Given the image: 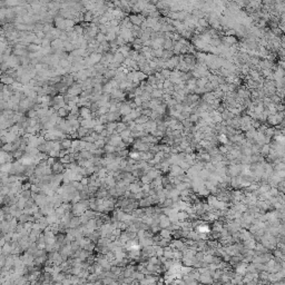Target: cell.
Masks as SVG:
<instances>
[{
  "instance_id": "9",
  "label": "cell",
  "mask_w": 285,
  "mask_h": 285,
  "mask_svg": "<svg viewBox=\"0 0 285 285\" xmlns=\"http://www.w3.org/2000/svg\"><path fill=\"white\" fill-rule=\"evenodd\" d=\"M104 152L106 154H114V153H116V147L109 145V144H106L105 147H104Z\"/></svg>"
},
{
  "instance_id": "10",
  "label": "cell",
  "mask_w": 285,
  "mask_h": 285,
  "mask_svg": "<svg viewBox=\"0 0 285 285\" xmlns=\"http://www.w3.org/2000/svg\"><path fill=\"white\" fill-rule=\"evenodd\" d=\"M127 128H128V127H127V124L123 123V121H118V126H117V133H118V134L123 133V131H126Z\"/></svg>"
},
{
  "instance_id": "11",
  "label": "cell",
  "mask_w": 285,
  "mask_h": 285,
  "mask_svg": "<svg viewBox=\"0 0 285 285\" xmlns=\"http://www.w3.org/2000/svg\"><path fill=\"white\" fill-rule=\"evenodd\" d=\"M105 129H106V126L102 125V124H99V123H98V124H97V125L94 127V131H96L97 134H102V133L105 131Z\"/></svg>"
},
{
  "instance_id": "4",
  "label": "cell",
  "mask_w": 285,
  "mask_h": 285,
  "mask_svg": "<svg viewBox=\"0 0 285 285\" xmlns=\"http://www.w3.org/2000/svg\"><path fill=\"white\" fill-rule=\"evenodd\" d=\"M131 111H133V109H131V106H129L127 102H124L121 104V107L119 108V113L121 114V116H127V115L131 114Z\"/></svg>"
},
{
  "instance_id": "6",
  "label": "cell",
  "mask_w": 285,
  "mask_h": 285,
  "mask_svg": "<svg viewBox=\"0 0 285 285\" xmlns=\"http://www.w3.org/2000/svg\"><path fill=\"white\" fill-rule=\"evenodd\" d=\"M57 113V115H58L60 118H67L68 116H69V111H68V109L66 108V107H63V108H60L59 110L56 111Z\"/></svg>"
},
{
  "instance_id": "13",
  "label": "cell",
  "mask_w": 285,
  "mask_h": 285,
  "mask_svg": "<svg viewBox=\"0 0 285 285\" xmlns=\"http://www.w3.org/2000/svg\"><path fill=\"white\" fill-rule=\"evenodd\" d=\"M162 96H163V92H162L160 89H154L153 92H152V98H154V99L160 98Z\"/></svg>"
},
{
  "instance_id": "14",
  "label": "cell",
  "mask_w": 285,
  "mask_h": 285,
  "mask_svg": "<svg viewBox=\"0 0 285 285\" xmlns=\"http://www.w3.org/2000/svg\"><path fill=\"white\" fill-rule=\"evenodd\" d=\"M82 141H86V143H95V141H96V140L94 139V138H92L90 135L85 136L84 138H82Z\"/></svg>"
},
{
  "instance_id": "3",
  "label": "cell",
  "mask_w": 285,
  "mask_h": 285,
  "mask_svg": "<svg viewBox=\"0 0 285 285\" xmlns=\"http://www.w3.org/2000/svg\"><path fill=\"white\" fill-rule=\"evenodd\" d=\"M60 146H61V150H70L73 148V139L70 138H63L60 140Z\"/></svg>"
},
{
  "instance_id": "5",
  "label": "cell",
  "mask_w": 285,
  "mask_h": 285,
  "mask_svg": "<svg viewBox=\"0 0 285 285\" xmlns=\"http://www.w3.org/2000/svg\"><path fill=\"white\" fill-rule=\"evenodd\" d=\"M15 79L11 77V76H7V75H2V78H1V84H4L6 86H11L15 84Z\"/></svg>"
},
{
  "instance_id": "2",
  "label": "cell",
  "mask_w": 285,
  "mask_h": 285,
  "mask_svg": "<svg viewBox=\"0 0 285 285\" xmlns=\"http://www.w3.org/2000/svg\"><path fill=\"white\" fill-rule=\"evenodd\" d=\"M50 167H51V170H53V175H60L61 173L65 172L66 165H63V163H60V160H57V162H56L53 166H50Z\"/></svg>"
},
{
  "instance_id": "8",
  "label": "cell",
  "mask_w": 285,
  "mask_h": 285,
  "mask_svg": "<svg viewBox=\"0 0 285 285\" xmlns=\"http://www.w3.org/2000/svg\"><path fill=\"white\" fill-rule=\"evenodd\" d=\"M117 126H118V121H113V123H108L106 125V129H108L109 131H111L113 134L115 133V131H117Z\"/></svg>"
},
{
  "instance_id": "7",
  "label": "cell",
  "mask_w": 285,
  "mask_h": 285,
  "mask_svg": "<svg viewBox=\"0 0 285 285\" xmlns=\"http://www.w3.org/2000/svg\"><path fill=\"white\" fill-rule=\"evenodd\" d=\"M27 50H28V53H39L41 50V47L35 44H29L27 46Z\"/></svg>"
},
{
  "instance_id": "12",
  "label": "cell",
  "mask_w": 285,
  "mask_h": 285,
  "mask_svg": "<svg viewBox=\"0 0 285 285\" xmlns=\"http://www.w3.org/2000/svg\"><path fill=\"white\" fill-rule=\"evenodd\" d=\"M96 41H98L99 44H102L104 41H107V39H106V35L105 34H102V32H98L97 34V36H96Z\"/></svg>"
},
{
  "instance_id": "15",
  "label": "cell",
  "mask_w": 285,
  "mask_h": 285,
  "mask_svg": "<svg viewBox=\"0 0 285 285\" xmlns=\"http://www.w3.org/2000/svg\"><path fill=\"white\" fill-rule=\"evenodd\" d=\"M170 47H172V40L166 39V40H165V43H164V48L166 49V50H168Z\"/></svg>"
},
{
  "instance_id": "1",
  "label": "cell",
  "mask_w": 285,
  "mask_h": 285,
  "mask_svg": "<svg viewBox=\"0 0 285 285\" xmlns=\"http://www.w3.org/2000/svg\"><path fill=\"white\" fill-rule=\"evenodd\" d=\"M82 92V84H79V82H75L74 85H71L70 87L68 88L67 95H69V96H71V97H75V96H79Z\"/></svg>"
}]
</instances>
